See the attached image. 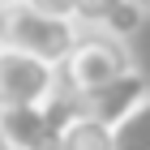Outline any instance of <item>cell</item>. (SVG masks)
<instances>
[{
    "label": "cell",
    "instance_id": "8992f818",
    "mask_svg": "<svg viewBox=\"0 0 150 150\" xmlns=\"http://www.w3.org/2000/svg\"><path fill=\"white\" fill-rule=\"evenodd\" d=\"M77 22L81 30H107L116 39H129L142 30L146 9L137 0H77Z\"/></svg>",
    "mask_w": 150,
    "mask_h": 150
},
{
    "label": "cell",
    "instance_id": "6da1fadb",
    "mask_svg": "<svg viewBox=\"0 0 150 150\" xmlns=\"http://www.w3.org/2000/svg\"><path fill=\"white\" fill-rule=\"evenodd\" d=\"M0 35H4V47H17V52H30V56L60 64L73 52V43L81 39V22L43 13L30 0H17L9 9H0Z\"/></svg>",
    "mask_w": 150,
    "mask_h": 150
},
{
    "label": "cell",
    "instance_id": "ba28073f",
    "mask_svg": "<svg viewBox=\"0 0 150 150\" xmlns=\"http://www.w3.org/2000/svg\"><path fill=\"white\" fill-rule=\"evenodd\" d=\"M112 129H116V150H150V94Z\"/></svg>",
    "mask_w": 150,
    "mask_h": 150
},
{
    "label": "cell",
    "instance_id": "5b68a950",
    "mask_svg": "<svg viewBox=\"0 0 150 150\" xmlns=\"http://www.w3.org/2000/svg\"><path fill=\"white\" fill-rule=\"evenodd\" d=\"M146 94H150V77L133 64V69L120 73L116 81H107V86H99V90H90V94H81L77 103L86 107L90 116H99V120L116 125V120H125V116L146 99Z\"/></svg>",
    "mask_w": 150,
    "mask_h": 150
},
{
    "label": "cell",
    "instance_id": "7c38bea8",
    "mask_svg": "<svg viewBox=\"0 0 150 150\" xmlns=\"http://www.w3.org/2000/svg\"><path fill=\"white\" fill-rule=\"evenodd\" d=\"M9 4H17V0H0V9H9Z\"/></svg>",
    "mask_w": 150,
    "mask_h": 150
},
{
    "label": "cell",
    "instance_id": "4fadbf2b",
    "mask_svg": "<svg viewBox=\"0 0 150 150\" xmlns=\"http://www.w3.org/2000/svg\"><path fill=\"white\" fill-rule=\"evenodd\" d=\"M0 52H4V35H0Z\"/></svg>",
    "mask_w": 150,
    "mask_h": 150
},
{
    "label": "cell",
    "instance_id": "9c48e42d",
    "mask_svg": "<svg viewBox=\"0 0 150 150\" xmlns=\"http://www.w3.org/2000/svg\"><path fill=\"white\" fill-rule=\"evenodd\" d=\"M30 4L43 13H56V17H77V0H30Z\"/></svg>",
    "mask_w": 150,
    "mask_h": 150
},
{
    "label": "cell",
    "instance_id": "8fae6325",
    "mask_svg": "<svg viewBox=\"0 0 150 150\" xmlns=\"http://www.w3.org/2000/svg\"><path fill=\"white\" fill-rule=\"evenodd\" d=\"M137 4H142V9H146V17H150V0H137Z\"/></svg>",
    "mask_w": 150,
    "mask_h": 150
},
{
    "label": "cell",
    "instance_id": "7a4b0ae2",
    "mask_svg": "<svg viewBox=\"0 0 150 150\" xmlns=\"http://www.w3.org/2000/svg\"><path fill=\"white\" fill-rule=\"evenodd\" d=\"M129 69H133L129 39H116L107 30H81V39L73 43V52L60 60V86H64V94L81 99V94L116 81Z\"/></svg>",
    "mask_w": 150,
    "mask_h": 150
},
{
    "label": "cell",
    "instance_id": "30bf717a",
    "mask_svg": "<svg viewBox=\"0 0 150 150\" xmlns=\"http://www.w3.org/2000/svg\"><path fill=\"white\" fill-rule=\"evenodd\" d=\"M0 150H17V146L9 142V133H4V129H0Z\"/></svg>",
    "mask_w": 150,
    "mask_h": 150
},
{
    "label": "cell",
    "instance_id": "52a82bcc",
    "mask_svg": "<svg viewBox=\"0 0 150 150\" xmlns=\"http://www.w3.org/2000/svg\"><path fill=\"white\" fill-rule=\"evenodd\" d=\"M56 150H116V129L99 116H90L77 103V112L69 116V125L60 129Z\"/></svg>",
    "mask_w": 150,
    "mask_h": 150
},
{
    "label": "cell",
    "instance_id": "277c9868",
    "mask_svg": "<svg viewBox=\"0 0 150 150\" xmlns=\"http://www.w3.org/2000/svg\"><path fill=\"white\" fill-rule=\"evenodd\" d=\"M64 90L60 86V64L17 47L0 52V107H17V103H47Z\"/></svg>",
    "mask_w": 150,
    "mask_h": 150
},
{
    "label": "cell",
    "instance_id": "3957f363",
    "mask_svg": "<svg viewBox=\"0 0 150 150\" xmlns=\"http://www.w3.org/2000/svg\"><path fill=\"white\" fill-rule=\"evenodd\" d=\"M77 112V99L60 90L47 103H17L0 107V129L9 133V142L17 150H56L60 129L69 125V116Z\"/></svg>",
    "mask_w": 150,
    "mask_h": 150
}]
</instances>
